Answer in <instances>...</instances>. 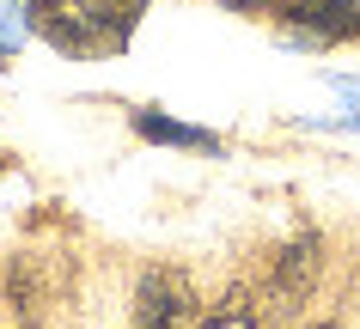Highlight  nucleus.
I'll use <instances>...</instances> for the list:
<instances>
[{
  "instance_id": "obj_3",
  "label": "nucleus",
  "mask_w": 360,
  "mask_h": 329,
  "mask_svg": "<svg viewBox=\"0 0 360 329\" xmlns=\"http://www.w3.org/2000/svg\"><path fill=\"white\" fill-rule=\"evenodd\" d=\"M318 232H305V238H293L281 256H275V269H269V299L281 311H293V305H305L311 299V287H318Z\"/></svg>"
},
{
  "instance_id": "obj_8",
  "label": "nucleus",
  "mask_w": 360,
  "mask_h": 329,
  "mask_svg": "<svg viewBox=\"0 0 360 329\" xmlns=\"http://www.w3.org/2000/svg\"><path fill=\"white\" fill-rule=\"evenodd\" d=\"M220 6H232V13H275L281 0H220Z\"/></svg>"
},
{
  "instance_id": "obj_4",
  "label": "nucleus",
  "mask_w": 360,
  "mask_h": 329,
  "mask_svg": "<svg viewBox=\"0 0 360 329\" xmlns=\"http://www.w3.org/2000/svg\"><path fill=\"white\" fill-rule=\"evenodd\" d=\"M190 317V287H184V274H165L153 269L134 293V329H177Z\"/></svg>"
},
{
  "instance_id": "obj_5",
  "label": "nucleus",
  "mask_w": 360,
  "mask_h": 329,
  "mask_svg": "<svg viewBox=\"0 0 360 329\" xmlns=\"http://www.w3.org/2000/svg\"><path fill=\"white\" fill-rule=\"evenodd\" d=\"M134 135H141V140H165V147H195V153H214V147H220L208 128H184V122L153 116V110H141V116H134Z\"/></svg>"
},
{
  "instance_id": "obj_1",
  "label": "nucleus",
  "mask_w": 360,
  "mask_h": 329,
  "mask_svg": "<svg viewBox=\"0 0 360 329\" xmlns=\"http://www.w3.org/2000/svg\"><path fill=\"white\" fill-rule=\"evenodd\" d=\"M147 0H31V31L74 61H104L129 49Z\"/></svg>"
},
{
  "instance_id": "obj_6",
  "label": "nucleus",
  "mask_w": 360,
  "mask_h": 329,
  "mask_svg": "<svg viewBox=\"0 0 360 329\" xmlns=\"http://www.w3.org/2000/svg\"><path fill=\"white\" fill-rule=\"evenodd\" d=\"M25 31H31V6H25V0H0V67H6V55L19 49Z\"/></svg>"
},
{
  "instance_id": "obj_9",
  "label": "nucleus",
  "mask_w": 360,
  "mask_h": 329,
  "mask_svg": "<svg viewBox=\"0 0 360 329\" xmlns=\"http://www.w3.org/2000/svg\"><path fill=\"white\" fill-rule=\"evenodd\" d=\"M0 171H6V153H0Z\"/></svg>"
},
{
  "instance_id": "obj_7",
  "label": "nucleus",
  "mask_w": 360,
  "mask_h": 329,
  "mask_svg": "<svg viewBox=\"0 0 360 329\" xmlns=\"http://www.w3.org/2000/svg\"><path fill=\"white\" fill-rule=\"evenodd\" d=\"M202 329H257V311H250L245 293H226V299L208 311V323H202Z\"/></svg>"
},
{
  "instance_id": "obj_2",
  "label": "nucleus",
  "mask_w": 360,
  "mask_h": 329,
  "mask_svg": "<svg viewBox=\"0 0 360 329\" xmlns=\"http://www.w3.org/2000/svg\"><path fill=\"white\" fill-rule=\"evenodd\" d=\"M281 19L300 43H342L360 37V0H281Z\"/></svg>"
}]
</instances>
